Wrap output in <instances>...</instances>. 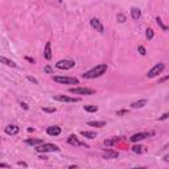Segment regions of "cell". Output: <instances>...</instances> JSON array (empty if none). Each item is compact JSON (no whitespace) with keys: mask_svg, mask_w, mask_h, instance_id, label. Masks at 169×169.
I'll use <instances>...</instances> for the list:
<instances>
[{"mask_svg":"<svg viewBox=\"0 0 169 169\" xmlns=\"http://www.w3.org/2000/svg\"><path fill=\"white\" fill-rule=\"evenodd\" d=\"M106 70H107V65H106V64H100V65H97L95 67H92V69L89 70V72L83 73L82 77L86 78V79H92V78H98V77H100V75L105 74Z\"/></svg>","mask_w":169,"mask_h":169,"instance_id":"cell-1","label":"cell"},{"mask_svg":"<svg viewBox=\"0 0 169 169\" xmlns=\"http://www.w3.org/2000/svg\"><path fill=\"white\" fill-rule=\"evenodd\" d=\"M36 151L39 152V153H48V152H59V148H58V145H56V144L44 143L41 145L37 147Z\"/></svg>","mask_w":169,"mask_h":169,"instance_id":"cell-2","label":"cell"},{"mask_svg":"<svg viewBox=\"0 0 169 169\" xmlns=\"http://www.w3.org/2000/svg\"><path fill=\"white\" fill-rule=\"evenodd\" d=\"M53 81L57 83H62V84H78L79 81L74 77H61V75H54Z\"/></svg>","mask_w":169,"mask_h":169,"instance_id":"cell-3","label":"cell"},{"mask_svg":"<svg viewBox=\"0 0 169 169\" xmlns=\"http://www.w3.org/2000/svg\"><path fill=\"white\" fill-rule=\"evenodd\" d=\"M69 91L72 92V94H75V95H92V94H95V90L87 89V87H72V89H69Z\"/></svg>","mask_w":169,"mask_h":169,"instance_id":"cell-4","label":"cell"},{"mask_svg":"<svg viewBox=\"0 0 169 169\" xmlns=\"http://www.w3.org/2000/svg\"><path fill=\"white\" fill-rule=\"evenodd\" d=\"M164 69H165V65L164 64H161V62H160V64H156L148 73H147V77H148V78H155L156 75L161 74V73L164 72Z\"/></svg>","mask_w":169,"mask_h":169,"instance_id":"cell-5","label":"cell"},{"mask_svg":"<svg viewBox=\"0 0 169 169\" xmlns=\"http://www.w3.org/2000/svg\"><path fill=\"white\" fill-rule=\"evenodd\" d=\"M56 66L61 70H70L75 66V62L73 59H61L56 64Z\"/></svg>","mask_w":169,"mask_h":169,"instance_id":"cell-6","label":"cell"},{"mask_svg":"<svg viewBox=\"0 0 169 169\" xmlns=\"http://www.w3.org/2000/svg\"><path fill=\"white\" fill-rule=\"evenodd\" d=\"M151 135H153V132H139V133H135V135L131 136L130 140L132 141V143H137V141H141V140H144V139L149 137Z\"/></svg>","mask_w":169,"mask_h":169,"instance_id":"cell-7","label":"cell"},{"mask_svg":"<svg viewBox=\"0 0 169 169\" xmlns=\"http://www.w3.org/2000/svg\"><path fill=\"white\" fill-rule=\"evenodd\" d=\"M54 99L58 102H65V103H77L79 102V98H74V97H66V95H54Z\"/></svg>","mask_w":169,"mask_h":169,"instance_id":"cell-8","label":"cell"},{"mask_svg":"<svg viewBox=\"0 0 169 169\" xmlns=\"http://www.w3.org/2000/svg\"><path fill=\"white\" fill-rule=\"evenodd\" d=\"M90 25H91L97 32H99V33H103V32H105V26H103L102 21H100L99 19L92 17L91 20H90Z\"/></svg>","mask_w":169,"mask_h":169,"instance_id":"cell-9","label":"cell"},{"mask_svg":"<svg viewBox=\"0 0 169 169\" xmlns=\"http://www.w3.org/2000/svg\"><path fill=\"white\" fill-rule=\"evenodd\" d=\"M102 157L106 160H111V159H116L119 157V152L114 151V149H105L102 153Z\"/></svg>","mask_w":169,"mask_h":169,"instance_id":"cell-10","label":"cell"},{"mask_svg":"<svg viewBox=\"0 0 169 169\" xmlns=\"http://www.w3.org/2000/svg\"><path fill=\"white\" fill-rule=\"evenodd\" d=\"M61 132H62V130L58 126H52V127L46 128V133L49 136H58V135H61Z\"/></svg>","mask_w":169,"mask_h":169,"instance_id":"cell-11","label":"cell"},{"mask_svg":"<svg viewBox=\"0 0 169 169\" xmlns=\"http://www.w3.org/2000/svg\"><path fill=\"white\" fill-rule=\"evenodd\" d=\"M67 143L70 144V145H73V147H79V145H84V147H87L84 143H81L79 140H78V137L75 135H70L69 137H67Z\"/></svg>","mask_w":169,"mask_h":169,"instance_id":"cell-12","label":"cell"},{"mask_svg":"<svg viewBox=\"0 0 169 169\" xmlns=\"http://www.w3.org/2000/svg\"><path fill=\"white\" fill-rule=\"evenodd\" d=\"M19 131H20V128H19L17 126H15V124H9V126H7L4 128V132L7 133V135H16V133H19Z\"/></svg>","mask_w":169,"mask_h":169,"instance_id":"cell-13","label":"cell"},{"mask_svg":"<svg viewBox=\"0 0 169 169\" xmlns=\"http://www.w3.org/2000/svg\"><path fill=\"white\" fill-rule=\"evenodd\" d=\"M44 57H45V59H48V61H50L52 57H53V54H52V45H50V41H48L45 44V49H44Z\"/></svg>","mask_w":169,"mask_h":169,"instance_id":"cell-14","label":"cell"},{"mask_svg":"<svg viewBox=\"0 0 169 169\" xmlns=\"http://www.w3.org/2000/svg\"><path fill=\"white\" fill-rule=\"evenodd\" d=\"M131 17H132L133 20H139V19L141 17V11L136 7H132L131 8Z\"/></svg>","mask_w":169,"mask_h":169,"instance_id":"cell-15","label":"cell"},{"mask_svg":"<svg viewBox=\"0 0 169 169\" xmlns=\"http://www.w3.org/2000/svg\"><path fill=\"white\" fill-rule=\"evenodd\" d=\"M147 105V99H140V100H136V102L131 103V107L132 108H141Z\"/></svg>","mask_w":169,"mask_h":169,"instance_id":"cell-16","label":"cell"},{"mask_svg":"<svg viewBox=\"0 0 169 169\" xmlns=\"http://www.w3.org/2000/svg\"><path fill=\"white\" fill-rule=\"evenodd\" d=\"M26 144H29V145H41V144H44L42 139H26L25 140Z\"/></svg>","mask_w":169,"mask_h":169,"instance_id":"cell-17","label":"cell"},{"mask_svg":"<svg viewBox=\"0 0 169 169\" xmlns=\"http://www.w3.org/2000/svg\"><path fill=\"white\" fill-rule=\"evenodd\" d=\"M0 61H1L4 65H7V66L17 67V64H16L15 61H12V59H8V58H5V57H1V58H0Z\"/></svg>","mask_w":169,"mask_h":169,"instance_id":"cell-18","label":"cell"},{"mask_svg":"<svg viewBox=\"0 0 169 169\" xmlns=\"http://www.w3.org/2000/svg\"><path fill=\"white\" fill-rule=\"evenodd\" d=\"M81 135H82L83 137H86V139H94V137H97V133L92 132V131H82V132H81Z\"/></svg>","mask_w":169,"mask_h":169,"instance_id":"cell-19","label":"cell"},{"mask_svg":"<svg viewBox=\"0 0 169 169\" xmlns=\"http://www.w3.org/2000/svg\"><path fill=\"white\" fill-rule=\"evenodd\" d=\"M119 140H120V137H111V139H107V140H105V147H111V145H114V144L118 143Z\"/></svg>","mask_w":169,"mask_h":169,"instance_id":"cell-20","label":"cell"},{"mask_svg":"<svg viewBox=\"0 0 169 169\" xmlns=\"http://www.w3.org/2000/svg\"><path fill=\"white\" fill-rule=\"evenodd\" d=\"M83 110L87 111V112H97V111H98V106L86 105V106H83Z\"/></svg>","mask_w":169,"mask_h":169,"instance_id":"cell-21","label":"cell"},{"mask_svg":"<svg viewBox=\"0 0 169 169\" xmlns=\"http://www.w3.org/2000/svg\"><path fill=\"white\" fill-rule=\"evenodd\" d=\"M89 124L90 127H98V128H102V127H105L106 126V122H89Z\"/></svg>","mask_w":169,"mask_h":169,"instance_id":"cell-22","label":"cell"},{"mask_svg":"<svg viewBox=\"0 0 169 169\" xmlns=\"http://www.w3.org/2000/svg\"><path fill=\"white\" fill-rule=\"evenodd\" d=\"M145 37H147L148 40H152V39H153V37H155V32H153V29H151V28L147 29V31H145Z\"/></svg>","mask_w":169,"mask_h":169,"instance_id":"cell-23","label":"cell"},{"mask_svg":"<svg viewBox=\"0 0 169 169\" xmlns=\"http://www.w3.org/2000/svg\"><path fill=\"white\" fill-rule=\"evenodd\" d=\"M156 23H157V25H160V26H161V29H163V31H168V26L165 25L164 23H163V20H161V19H160V17H156Z\"/></svg>","mask_w":169,"mask_h":169,"instance_id":"cell-24","label":"cell"},{"mask_svg":"<svg viewBox=\"0 0 169 169\" xmlns=\"http://www.w3.org/2000/svg\"><path fill=\"white\" fill-rule=\"evenodd\" d=\"M132 152H135V153H141V152H143V147L141 145H133L132 147Z\"/></svg>","mask_w":169,"mask_h":169,"instance_id":"cell-25","label":"cell"},{"mask_svg":"<svg viewBox=\"0 0 169 169\" xmlns=\"http://www.w3.org/2000/svg\"><path fill=\"white\" fill-rule=\"evenodd\" d=\"M116 20H118L119 23H124V21H127V19L123 13H118V15H116Z\"/></svg>","mask_w":169,"mask_h":169,"instance_id":"cell-26","label":"cell"},{"mask_svg":"<svg viewBox=\"0 0 169 169\" xmlns=\"http://www.w3.org/2000/svg\"><path fill=\"white\" fill-rule=\"evenodd\" d=\"M139 53H140L141 56H145V54H147L145 48H144V46H139Z\"/></svg>","mask_w":169,"mask_h":169,"instance_id":"cell-27","label":"cell"},{"mask_svg":"<svg viewBox=\"0 0 169 169\" xmlns=\"http://www.w3.org/2000/svg\"><path fill=\"white\" fill-rule=\"evenodd\" d=\"M44 72L48 73V74H53V69H52L50 66H45L44 67Z\"/></svg>","mask_w":169,"mask_h":169,"instance_id":"cell-28","label":"cell"},{"mask_svg":"<svg viewBox=\"0 0 169 169\" xmlns=\"http://www.w3.org/2000/svg\"><path fill=\"white\" fill-rule=\"evenodd\" d=\"M42 111H45V112H56V108H49V107H42Z\"/></svg>","mask_w":169,"mask_h":169,"instance_id":"cell-29","label":"cell"},{"mask_svg":"<svg viewBox=\"0 0 169 169\" xmlns=\"http://www.w3.org/2000/svg\"><path fill=\"white\" fill-rule=\"evenodd\" d=\"M26 79H28V81H31V82H33L34 84H37V83H39V81H37L34 77H31V75H28V77H26Z\"/></svg>","mask_w":169,"mask_h":169,"instance_id":"cell-30","label":"cell"},{"mask_svg":"<svg viewBox=\"0 0 169 169\" xmlns=\"http://www.w3.org/2000/svg\"><path fill=\"white\" fill-rule=\"evenodd\" d=\"M168 118H169V111L168 112H165V114H163V115L159 118V120H165V119H168Z\"/></svg>","mask_w":169,"mask_h":169,"instance_id":"cell-31","label":"cell"},{"mask_svg":"<svg viewBox=\"0 0 169 169\" xmlns=\"http://www.w3.org/2000/svg\"><path fill=\"white\" fill-rule=\"evenodd\" d=\"M126 114H127V110H120V111H116V115H118V116L126 115Z\"/></svg>","mask_w":169,"mask_h":169,"instance_id":"cell-32","label":"cell"},{"mask_svg":"<svg viewBox=\"0 0 169 169\" xmlns=\"http://www.w3.org/2000/svg\"><path fill=\"white\" fill-rule=\"evenodd\" d=\"M169 79V74L167 75V77H164V78H161V79H159V83H164L165 81H168Z\"/></svg>","mask_w":169,"mask_h":169,"instance_id":"cell-33","label":"cell"},{"mask_svg":"<svg viewBox=\"0 0 169 169\" xmlns=\"http://www.w3.org/2000/svg\"><path fill=\"white\" fill-rule=\"evenodd\" d=\"M20 106L24 108V110H28V108H29V106L26 105V103H24V102H21V103H20Z\"/></svg>","mask_w":169,"mask_h":169,"instance_id":"cell-34","label":"cell"},{"mask_svg":"<svg viewBox=\"0 0 169 169\" xmlns=\"http://www.w3.org/2000/svg\"><path fill=\"white\" fill-rule=\"evenodd\" d=\"M25 59L26 61H29V62H32V64H34V59L32 58V57H25Z\"/></svg>","mask_w":169,"mask_h":169,"instance_id":"cell-35","label":"cell"},{"mask_svg":"<svg viewBox=\"0 0 169 169\" xmlns=\"http://www.w3.org/2000/svg\"><path fill=\"white\" fill-rule=\"evenodd\" d=\"M0 168H11V167L7 164H4V163H1V164H0Z\"/></svg>","mask_w":169,"mask_h":169,"instance_id":"cell-36","label":"cell"},{"mask_svg":"<svg viewBox=\"0 0 169 169\" xmlns=\"http://www.w3.org/2000/svg\"><path fill=\"white\" fill-rule=\"evenodd\" d=\"M164 161L169 163V153H168V155H165V156H164Z\"/></svg>","mask_w":169,"mask_h":169,"instance_id":"cell-37","label":"cell"},{"mask_svg":"<svg viewBox=\"0 0 169 169\" xmlns=\"http://www.w3.org/2000/svg\"><path fill=\"white\" fill-rule=\"evenodd\" d=\"M131 169H147L145 167H140V168H131Z\"/></svg>","mask_w":169,"mask_h":169,"instance_id":"cell-38","label":"cell"}]
</instances>
